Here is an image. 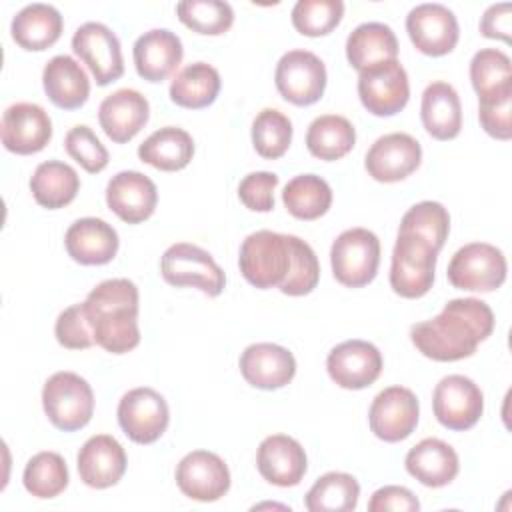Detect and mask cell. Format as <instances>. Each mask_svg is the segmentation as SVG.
<instances>
[{
	"label": "cell",
	"mask_w": 512,
	"mask_h": 512,
	"mask_svg": "<svg viewBox=\"0 0 512 512\" xmlns=\"http://www.w3.org/2000/svg\"><path fill=\"white\" fill-rule=\"evenodd\" d=\"M494 330L492 308L478 298H454L442 312L410 328V340L426 358L456 362L476 352Z\"/></svg>",
	"instance_id": "1"
},
{
	"label": "cell",
	"mask_w": 512,
	"mask_h": 512,
	"mask_svg": "<svg viewBox=\"0 0 512 512\" xmlns=\"http://www.w3.org/2000/svg\"><path fill=\"white\" fill-rule=\"evenodd\" d=\"M82 304L100 348L110 354H126L140 344L138 288L132 280H104L88 292Z\"/></svg>",
	"instance_id": "2"
},
{
	"label": "cell",
	"mask_w": 512,
	"mask_h": 512,
	"mask_svg": "<svg viewBox=\"0 0 512 512\" xmlns=\"http://www.w3.org/2000/svg\"><path fill=\"white\" fill-rule=\"evenodd\" d=\"M242 276L256 288H280L292 266L290 236L258 230L244 238L238 254Z\"/></svg>",
	"instance_id": "3"
},
{
	"label": "cell",
	"mask_w": 512,
	"mask_h": 512,
	"mask_svg": "<svg viewBox=\"0 0 512 512\" xmlns=\"http://www.w3.org/2000/svg\"><path fill=\"white\" fill-rule=\"evenodd\" d=\"M42 406L58 430L74 432L90 422L94 414V392L82 376L56 372L44 382Z\"/></svg>",
	"instance_id": "4"
},
{
	"label": "cell",
	"mask_w": 512,
	"mask_h": 512,
	"mask_svg": "<svg viewBox=\"0 0 512 512\" xmlns=\"http://www.w3.org/2000/svg\"><path fill=\"white\" fill-rule=\"evenodd\" d=\"M160 274L170 286L198 288L206 296H218L226 284V274L212 254L190 242H176L166 248Z\"/></svg>",
	"instance_id": "5"
},
{
	"label": "cell",
	"mask_w": 512,
	"mask_h": 512,
	"mask_svg": "<svg viewBox=\"0 0 512 512\" xmlns=\"http://www.w3.org/2000/svg\"><path fill=\"white\" fill-rule=\"evenodd\" d=\"M438 252L422 238L398 232L392 264L390 286L402 298H422L434 284Z\"/></svg>",
	"instance_id": "6"
},
{
	"label": "cell",
	"mask_w": 512,
	"mask_h": 512,
	"mask_svg": "<svg viewBox=\"0 0 512 512\" xmlns=\"http://www.w3.org/2000/svg\"><path fill=\"white\" fill-rule=\"evenodd\" d=\"M334 278L348 288L370 284L380 264V240L368 228L344 230L330 248Z\"/></svg>",
	"instance_id": "7"
},
{
	"label": "cell",
	"mask_w": 512,
	"mask_h": 512,
	"mask_svg": "<svg viewBox=\"0 0 512 512\" xmlns=\"http://www.w3.org/2000/svg\"><path fill=\"white\" fill-rule=\"evenodd\" d=\"M508 264L500 248L486 242H470L458 248L448 264V282L458 290L492 292L506 280Z\"/></svg>",
	"instance_id": "8"
},
{
	"label": "cell",
	"mask_w": 512,
	"mask_h": 512,
	"mask_svg": "<svg viewBox=\"0 0 512 512\" xmlns=\"http://www.w3.org/2000/svg\"><path fill=\"white\" fill-rule=\"evenodd\" d=\"M326 78L324 62L310 50H288L274 72L280 96L294 106L318 102L326 90Z\"/></svg>",
	"instance_id": "9"
},
{
	"label": "cell",
	"mask_w": 512,
	"mask_h": 512,
	"mask_svg": "<svg viewBox=\"0 0 512 512\" xmlns=\"http://www.w3.org/2000/svg\"><path fill=\"white\" fill-rule=\"evenodd\" d=\"M118 424L136 444L156 442L168 428L170 410L160 392L148 386L128 390L118 402Z\"/></svg>",
	"instance_id": "10"
},
{
	"label": "cell",
	"mask_w": 512,
	"mask_h": 512,
	"mask_svg": "<svg viewBox=\"0 0 512 512\" xmlns=\"http://www.w3.org/2000/svg\"><path fill=\"white\" fill-rule=\"evenodd\" d=\"M436 420L454 432L470 430L484 412V396L474 380L462 374L444 376L432 394Z\"/></svg>",
	"instance_id": "11"
},
{
	"label": "cell",
	"mask_w": 512,
	"mask_h": 512,
	"mask_svg": "<svg viewBox=\"0 0 512 512\" xmlns=\"http://www.w3.org/2000/svg\"><path fill=\"white\" fill-rule=\"evenodd\" d=\"M74 54L88 66L98 86L116 82L124 74L118 36L102 22H86L72 36Z\"/></svg>",
	"instance_id": "12"
},
{
	"label": "cell",
	"mask_w": 512,
	"mask_h": 512,
	"mask_svg": "<svg viewBox=\"0 0 512 512\" xmlns=\"http://www.w3.org/2000/svg\"><path fill=\"white\" fill-rule=\"evenodd\" d=\"M358 96L362 106L374 116L398 114L410 98L404 66L398 60H388L358 72Z\"/></svg>",
	"instance_id": "13"
},
{
	"label": "cell",
	"mask_w": 512,
	"mask_h": 512,
	"mask_svg": "<svg viewBox=\"0 0 512 512\" xmlns=\"http://www.w3.org/2000/svg\"><path fill=\"white\" fill-rule=\"evenodd\" d=\"M420 406L410 388L388 386L376 394L368 410L370 430L384 442L406 440L418 426Z\"/></svg>",
	"instance_id": "14"
},
{
	"label": "cell",
	"mask_w": 512,
	"mask_h": 512,
	"mask_svg": "<svg viewBox=\"0 0 512 512\" xmlns=\"http://www.w3.org/2000/svg\"><path fill=\"white\" fill-rule=\"evenodd\" d=\"M406 32L426 56H444L458 44L460 28L454 12L438 2L414 6L406 16Z\"/></svg>",
	"instance_id": "15"
},
{
	"label": "cell",
	"mask_w": 512,
	"mask_h": 512,
	"mask_svg": "<svg viewBox=\"0 0 512 512\" xmlns=\"http://www.w3.org/2000/svg\"><path fill=\"white\" fill-rule=\"evenodd\" d=\"M380 350L366 340H346L334 346L326 358V370L334 384L346 390H362L374 384L382 372Z\"/></svg>",
	"instance_id": "16"
},
{
	"label": "cell",
	"mask_w": 512,
	"mask_h": 512,
	"mask_svg": "<svg viewBox=\"0 0 512 512\" xmlns=\"http://www.w3.org/2000/svg\"><path fill=\"white\" fill-rule=\"evenodd\" d=\"M180 492L198 502L220 500L230 490V470L226 462L208 450L188 452L176 466Z\"/></svg>",
	"instance_id": "17"
},
{
	"label": "cell",
	"mask_w": 512,
	"mask_h": 512,
	"mask_svg": "<svg viewBox=\"0 0 512 512\" xmlns=\"http://www.w3.org/2000/svg\"><path fill=\"white\" fill-rule=\"evenodd\" d=\"M0 136L8 152L20 156L36 154L52 138V120L40 104L16 102L2 114Z\"/></svg>",
	"instance_id": "18"
},
{
	"label": "cell",
	"mask_w": 512,
	"mask_h": 512,
	"mask_svg": "<svg viewBox=\"0 0 512 512\" xmlns=\"http://www.w3.org/2000/svg\"><path fill=\"white\" fill-rule=\"evenodd\" d=\"M422 162L420 142L406 132L380 136L366 152V172L378 182H400Z\"/></svg>",
	"instance_id": "19"
},
{
	"label": "cell",
	"mask_w": 512,
	"mask_h": 512,
	"mask_svg": "<svg viewBox=\"0 0 512 512\" xmlns=\"http://www.w3.org/2000/svg\"><path fill=\"white\" fill-rule=\"evenodd\" d=\"M106 204L126 224H140L154 214L158 190L146 174L124 170L110 178L106 186Z\"/></svg>",
	"instance_id": "20"
},
{
	"label": "cell",
	"mask_w": 512,
	"mask_h": 512,
	"mask_svg": "<svg viewBox=\"0 0 512 512\" xmlns=\"http://www.w3.org/2000/svg\"><path fill=\"white\" fill-rule=\"evenodd\" d=\"M240 374L260 390H278L292 382L296 374L294 354L272 342H258L244 348L240 354Z\"/></svg>",
	"instance_id": "21"
},
{
	"label": "cell",
	"mask_w": 512,
	"mask_h": 512,
	"mask_svg": "<svg viewBox=\"0 0 512 512\" xmlns=\"http://www.w3.org/2000/svg\"><path fill=\"white\" fill-rule=\"evenodd\" d=\"M126 464L128 460L122 444L110 434L88 438L76 458L80 480L96 490L118 484L126 472Z\"/></svg>",
	"instance_id": "22"
},
{
	"label": "cell",
	"mask_w": 512,
	"mask_h": 512,
	"mask_svg": "<svg viewBox=\"0 0 512 512\" xmlns=\"http://www.w3.org/2000/svg\"><path fill=\"white\" fill-rule=\"evenodd\" d=\"M260 476L280 488L296 486L306 474L308 460L302 444L286 434L266 436L256 452Z\"/></svg>",
	"instance_id": "23"
},
{
	"label": "cell",
	"mask_w": 512,
	"mask_h": 512,
	"mask_svg": "<svg viewBox=\"0 0 512 512\" xmlns=\"http://www.w3.org/2000/svg\"><path fill=\"white\" fill-rule=\"evenodd\" d=\"M150 104L146 96L132 88H120L106 96L98 108V122L104 134L116 142L124 144L132 140L148 122Z\"/></svg>",
	"instance_id": "24"
},
{
	"label": "cell",
	"mask_w": 512,
	"mask_h": 512,
	"mask_svg": "<svg viewBox=\"0 0 512 512\" xmlns=\"http://www.w3.org/2000/svg\"><path fill=\"white\" fill-rule=\"evenodd\" d=\"M134 66L140 78L148 82H162L172 76L182 62L184 48L180 38L166 30L154 28L138 36L132 48Z\"/></svg>",
	"instance_id": "25"
},
{
	"label": "cell",
	"mask_w": 512,
	"mask_h": 512,
	"mask_svg": "<svg viewBox=\"0 0 512 512\" xmlns=\"http://www.w3.org/2000/svg\"><path fill=\"white\" fill-rule=\"evenodd\" d=\"M118 232L102 218H80L64 236L68 256L84 266L108 264L118 252Z\"/></svg>",
	"instance_id": "26"
},
{
	"label": "cell",
	"mask_w": 512,
	"mask_h": 512,
	"mask_svg": "<svg viewBox=\"0 0 512 512\" xmlns=\"http://www.w3.org/2000/svg\"><path fill=\"white\" fill-rule=\"evenodd\" d=\"M406 472L428 488H442L450 484L458 470L456 450L440 438H424L412 446L404 458Z\"/></svg>",
	"instance_id": "27"
},
{
	"label": "cell",
	"mask_w": 512,
	"mask_h": 512,
	"mask_svg": "<svg viewBox=\"0 0 512 512\" xmlns=\"http://www.w3.org/2000/svg\"><path fill=\"white\" fill-rule=\"evenodd\" d=\"M42 86L50 102L62 110L84 106L90 96V80L84 68L66 54L52 56L42 70Z\"/></svg>",
	"instance_id": "28"
},
{
	"label": "cell",
	"mask_w": 512,
	"mask_h": 512,
	"mask_svg": "<svg viewBox=\"0 0 512 512\" xmlns=\"http://www.w3.org/2000/svg\"><path fill=\"white\" fill-rule=\"evenodd\" d=\"M62 14L52 4L34 2L16 12L10 24L12 40L24 50H46L58 42L62 34Z\"/></svg>",
	"instance_id": "29"
},
{
	"label": "cell",
	"mask_w": 512,
	"mask_h": 512,
	"mask_svg": "<svg viewBox=\"0 0 512 512\" xmlns=\"http://www.w3.org/2000/svg\"><path fill=\"white\" fill-rule=\"evenodd\" d=\"M420 118L426 132L436 140H452L462 130V104L448 82H432L422 92Z\"/></svg>",
	"instance_id": "30"
},
{
	"label": "cell",
	"mask_w": 512,
	"mask_h": 512,
	"mask_svg": "<svg viewBox=\"0 0 512 512\" xmlns=\"http://www.w3.org/2000/svg\"><path fill=\"white\" fill-rule=\"evenodd\" d=\"M346 58L358 72L388 60H398V40L394 30L382 22H364L346 38Z\"/></svg>",
	"instance_id": "31"
},
{
	"label": "cell",
	"mask_w": 512,
	"mask_h": 512,
	"mask_svg": "<svg viewBox=\"0 0 512 512\" xmlns=\"http://www.w3.org/2000/svg\"><path fill=\"white\" fill-rule=\"evenodd\" d=\"M194 156L192 136L178 126H164L152 132L140 146L138 158L162 172H176L190 164Z\"/></svg>",
	"instance_id": "32"
},
{
	"label": "cell",
	"mask_w": 512,
	"mask_h": 512,
	"mask_svg": "<svg viewBox=\"0 0 512 512\" xmlns=\"http://www.w3.org/2000/svg\"><path fill=\"white\" fill-rule=\"evenodd\" d=\"M30 190L42 208H64L76 198L80 190V176L66 162L46 160L36 166L30 178Z\"/></svg>",
	"instance_id": "33"
},
{
	"label": "cell",
	"mask_w": 512,
	"mask_h": 512,
	"mask_svg": "<svg viewBox=\"0 0 512 512\" xmlns=\"http://www.w3.org/2000/svg\"><path fill=\"white\" fill-rule=\"evenodd\" d=\"M220 74L206 62H192L170 82V100L176 106L200 110L210 106L220 92Z\"/></svg>",
	"instance_id": "34"
},
{
	"label": "cell",
	"mask_w": 512,
	"mask_h": 512,
	"mask_svg": "<svg viewBox=\"0 0 512 512\" xmlns=\"http://www.w3.org/2000/svg\"><path fill=\"white\" fill-rule=\"evenodd\" d=\"M356 144V130L348 118L324 114L310 122L306 132V148L314 158L332 162L344 158Z\"/></svg>",
	"instance_id": "35"
},
{
	"label": "cell",
	"mask_w": 512,
	"mask_h": 512,
	"mask_svg": "<svg viewBox=\"0 0 512 512\" xmlns=\"http://www.w3.org/2000/svg\"><path fill=\"white\" fill-rule=\"evenodd\" d=\"M282 202L294 218L316 220L332 206V188L316 174H300L284 186Z\"/></svg>",
	"instance_id": "36"
},
{
	"label": "cell",
	"mask_w": 512,
	"mask_h": 512,
	"mask_svg": "<svg viewBox=\"0 0 512 512\" xmlns=\"http://www.w3.org/2000/svg\"><path fill=\"white\" fill-rule=\"evenodd\" d=\"M360 484L352 474L326 472L304 496L310 512H352L358 506Z\"/></svg>",
	"instance_id": "37"
},
{
	"label": "cell",
	"mask_w": 512,
	"mask_h": 512,
	"mask_svg": "<svg viewBox=\"0 0 512 512\" xmlns=\"http://www.w3.org/2000/svg\"><path fill=\"white\" fill-rule=\"evenodd\" d=\"M470 80L478 100L512 94V64L508 54L496 48H482L470 60Z\"/></svg>",
	"instance_id": "38"
},
{
	"label": "cell",
	"mask_w": 512,
	"mask_h": 512,
	"mask_svg": "<svg viewBox=\"0 0 512 512\" xmlns=\"http://www.w3.org/2000/svg\"><path fill=\"white\" fill-rule=\"evenodd\" d=\"M68 468L64 458L58 452H38L34 454L24 468L22 474V482L28 494L48 500V498H56L60 492H64V488L68 486Z\"/></svg>",
	"instance_id": "39"
},
{
	"label": "cell",
	"mask_w": 512,
	"mask_h": 512,
	"mask_svg": "<svg viewBox=\"0 0 512 512\" xmlns=\"http://www.w3.org/2000/svg\"><path fill=\"white\" fill-rule=\"evenodd\" d=\"M398 232L414 234L426 240L436 252L444 246L450 232V216L448 210L440 202L424 200L408 208V212L400 220Z\"/></svg>",
	"instance_id": "40"
},
{
	"label": "cell",
	"mask_w": 512,
	"mask_h": 512,
	"mask_svg": "<svg viewBox=\"0 0 512 512\" xmlns=\"http://www.w3.org/2000/svg\"><path fill=\"white\" fill-rule=\"evenodd\" d=\"M176 14L184 26L206 36H220L234 22L232 6L222 0H184L176 4Z\"/></svg>",
	"instance_id": "41"
},
{
	"label": "cell",
	"mask_w": 512,
	"mask_h": 512,
	"mask_svg": "<svg viewBox=\"0 0 512 512\" xmlns=\"http://www.w3.org/2000/svg\"><path fill=\"white\" fill-rule=\"evenodd\" d=\"M292 142V122L276 108H264L252 122L254 150L266 158L276 160L286 154Z\"/></svg>",
	"instance_id": "42"
},
{
	"label": "cell",
	"mask_w": 512,
	"mask_h": 512,
	"mask_svg": "<svg viewBox=\"0 0 512 512\" xmlns=\"http://www.w3.org/2000/svg\"><path fill=\"white\" fill-rule=\"evenodd\" d=\"M344 16L342 0H298L292 8L294 28L310 38L330 34Z\"/></svg>",
	"instance_id": "43"
},
{
	"label": "cell",
	"mask_w": 512,
	"mask_h": 512,
	"mask_svg": "<svg viewBox=\"0 0 512 512\" xmlns=\"http://www.w3.org/2000/svg\"><path fill=\"white\" fill-rule=\"evenodd\" d=\"M288 236H290V248H292V266H290L288 278L280 286V292L286 296H304L316 288L320 280V264H318L316 252L308 242L292 234Z\"/></svg>",
	"instance_id": "44"
},
{
	"label": "cell",
	"mask_w": 512,
	"mask_h": 512,
	"mask_svg": "<svg viewBox=\"0 0 512 512\" xmlns=\"http://www.w3.org/2000/svg\"><path fill=\"white\" fill-rule=\"evenodd\" d=\"M64 146L68 156L90 174H98L108 166V150L86 124L70 128L64 138Z\"/></svg>",
	"instance_id": "45"
},
{
	"label": "cell",
	"mask_w": 512,
	"mask_h": 512,
	"mask_svg": "<svg viewBox=\"0 0 512 512\" xmlns=\"http://www.w3.org/2000/svg\"><path fill=\"white\" fill-rule=\"evenodd\" d=\"M54 334L60 346L68 350H86L94 342V332L90 320L86 316L84 304H72L64 312L58 314L54 324Z\"/></svg>",
	"instance_id": "46"
},
{
	"label": "cell",
	"mask_w": 512,
	"mask_h": 512,
	"mask_svg": "<svg viewBox=\"0 0 512 512\" xmlns=\"http://www.w3.org/2000/svg\"><path fill=\"white\" fill-rule=\"evenodd\" d=\"M276 186L278 176L274 172H250L238 184V198L252 212H270L274 208Z\"/></svg>",
	"instance_id": "47"
},
{
	"label": "cell",
	"mask_w": 512,
	"mask_h": 512,
	"mask_svg": "<svg viewBox=\"0 0 512 512\" xmlns=\"http://www.w3.org/2000/svg\"><path fill=\"white\" fill-rule=\"evenodd\" d=\"M478 120L496 140L512 138V94L478 100Z\"/></svg>",
	"instance_id": "48"
},
{
	"label": "cell",
	"mask_w": 512,
	"mask_h": 512,
	"mask_svg": "<svg viewBox=\"0 0 512 512\" xmlns=\"http://www.w3.org/2000/svg\"><path fill=\"white\" fill-rule=\"evenodd\" d=\"M368 510L370 512H386V510H394V512H416L420 510V502L418 498L404 486H382L378 488L370 502H368Z\"/></svg>",
	"instance_id": "49"
},
{
	"label": "cell",
	"mask_w": 512,
	"mask_h": 512,
	"mask_svg": "<svg viewBox=\"0 0 512 512\" xmlns=\"http://www.w3.org/2000/svg\"><path fill=\"white\" fill-rule=\"evenodd\" d=\"M510 32H512V4L498 2L488 6L480 18V34L486 38L502 40L510 44Z\"/></svg>",
	"instance_id": "50"
}]
</instances>
